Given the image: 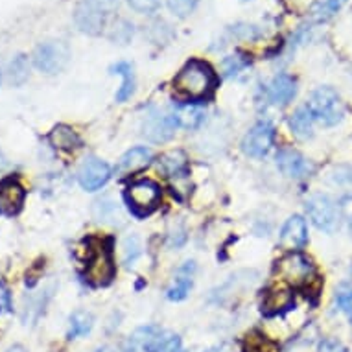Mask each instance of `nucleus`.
<instances>
[{"label":"nucleus","mask_w":352,"mask_h":352,"mask_svg":"<svg viewBox=\"0 0 352 352\" xmlns=\"http://www.w3.org/2000/svg\"><path fill=\"white\" fill-rule=\"evenodd\" d=\"M214 85H216V76H214L210 65H207L205 61H197V59L186 63L173 80L175 91L181 96L190 100H203L210 96Z\"/></svg>","instance_id":"1"},{"label":"nucleus","mask_w":352,"mask_h":352,"mask_svg":"<svg viewBox=\"0 0 352 352\" xmlns=\"http://www.w3.org/2000/svg\"><path fill=\"white\" fill-rule=\"evenodd\" d=\"M129 345H131V351H140L144 352H181L183 346H181L179 336H173L164 332L159 327H142L131 336L129 340Z\"/></svg>","instance_id":"2"},{"label":"nucleus","mask_w":352,"mask_h":352,"mask_svg":"<svg viewBox=\"0 0 352 352\" xmlns=\"http://www.w3.org/2000/svg\"><path fill=\"white\" fill-rule=\"evenodd\" d=\"M308 109L314 115V118H318L324 126H336L345 116L343 102L334 89H330V87H319L310 98Z\"/></svg>","instance_id":"3"},{"label":"nucleus","mask_w":352,"mask_h":352,"mask_svg":"<svg viewBox=\"0 0 352 352\" xmlns=\"http://www.w3.org/2000/svg\"><path fill=\"white\" fill-rule=\"evenodd\" d=\"M70 59L69 45L65 41L50 39L41 43L34 52V65L45 74H58Z\"/></svg>","instance_id":"4"},{"label":"nucleus","mask_w":352,"mask_h":352,"mask_svg":"<svg viewBox=\"0 0 352 352\" xmlns=\"http://www.w3.org/2000/svg\"><path fill=\"white\" fill-rule=\"evenodd\" d=\"M85 277L93 286H107L115 277V264L111 249L104 242H94L89 260H87Z\"/></svg>","instance_id":"5"},{"label":"nucleus","mask_w":352,"mask_h":352,"mask_svg":"<svg viewBox=\"0 0 352 352\" xmlns=\"http://www.w3.org/2000/svg\"><path fill=\"white\" fill-rule=\"evenodd\" d=\"M306 210H308V216L312 219V223L318 227L319 231L334 232L340 227V207L332 197L323 196V194L310 197L308 203H306Z\"/></svg>","instance_id":"6"},{"label":"nucleus","mask_w":352,"mask_h":352,"mask_svg":"<svg viewBox=\"0 0 352 352\" xmlns=\"http://www.w3.org/2000/svg\"><path fill=\"white\" fill-rule=\"evenodd\" d=\"M177 126H179V120L175 113L151 107L142 122V135L151 142H166L172 139Z\"/></svg>","instance_id":"7"},{"label":"nucleus","mask_w":352,"mask_h":352,"mask_svg":"<svg viewBox=\"0 0 352 352\" xmlns=\"http://www.w3.org/2000/svg\"><path fill=\"white\" fill-rule=\"evenodd\" d=\"M278 278L292 286H305L312 280L314 264L300 253H288L275 266Z\"/></svg>","instance_id":"8"},{"label":"nucleus","mask_w":352,"mask_h":352,"mask_svg":"<svg viewBox=\"0 0 352 352\" xmlns=\"http://www.w3.org/2000/svg\"><path fill=\"white\" fill-rule=\"evenodd\" d=\"M126 197L129 207L133 208L135 212L148 214L157 207V203L161 199V188L150 179L137 181L127 188Z\"/></svg>","instance_id":"9"},{"label":"nucleus","mask_w":352,"mask_h":352,"mask_svg":"<svg viewBox=\"0 0 352 352\" xmlns=\"http://www.w3.org/2000/svg\"><path fill=\"white\" fill-rule=\"evenodd\" d=\"M273 139H275V127H273L272 122H258L256 126L245 135V139L242 142L243 151L248 153L249 157H264L270 151L273 144Z\"/></svg>","instance_id":"10"},{"label":"nucleus","mask_w":352,"mask_h":352,"mask_svg":"<svg viewBox=\"0 0 352 352\" xmlns=\"http://www.w3.org/2000/svg\"><path fill=\"white\" fill-rule=\"evenodd\" d=\"M109 166H107L104 161L94 159V157L87 159V161L81 164L80 172H78V181H80V185L89 192L100 190V188L109 181Z\"/></svg>","instance_id":"11"},{"label":"nucleus","mask_w":352,"mask_h":352,"mask_svg":"<svg viewBox=\"0 0 352 352\" xmlns=\"http://www.w3.org/2000/svg\"><path fill=\"white\" fill-rule=\"evenodd\" d=\"M26 190L24 186L13 177L0 181V214L4 216H15L23 208Z\"/></svg>","instance_id":"12"},{"label":"nucleus","mask_w":352,"mask_h":352,"mask_svg":"<svg viewBox=\"0 0 352 352\" xmlns=\"http://www.w3.org/2000/svg\"><path fill=\"white\" fill-rule=\"evenodd\" d=\"M105 13L87 4L85 0H80V4L76 6L74 12V23L80 28V32L87 35H98L105 26Z\"/></svg>","instance_id":"13"},{"label":"nucleus","mask_w":352,"mask_h":352,"mask_svg":"<svg viewBox=\"0 0 352 352\" xmlns=\"http://www.w3.org/2000/svg\"><path fill=\"white\" fill-rule=\"evenodd\" d=\"M277 166L284 175L294 177V179H302L314 170L312 164L306 161L299 151L292 150V148H284V150L278 151Z\"/></svg>","instance_id":"14"},{"label":"nucleus","mask_w":352,"mask_h":352,"mask_svg":"<svg viewBox=\"0 0 352 352\" xmlns=\"http://www.w3.org/2000/svg\"><path fill=\"white\" fill-rule=\"evenodd\" d=\"M153 159V153H151L148 148H131V150L124 153L120 157V161L116 164V173L118 175H127V173H135L146 168Z\"/></svg>","instance_id":"15"},{"label":"nucleus","mask_w":352,"mask_h":352,"mask_svg":"<svg viewBox=\"0 0 352 352\" xmlns=\"http://www.w3.org/2000/svg\"><path fill=\"white\" fill-rule=\"evenodd\" d=\"M306 238H308L306 221L300 216H292L280 231V245L288 249H297L305 245Z\"/></svg>","instance_id":"16"},{"label":"nucleus","mask_w":352,"mask_h":352,"mask_svg":"<svg viewBox=\"0 0 352 352\" xmlns=\"http://www.w3.org/2000/svg\"><path fill=\"white\" fill-rule=\"evenodd\" d=\"M297 94V83L292 76L278 74L270 85L267 96L275 105H288Z\"/></svg>","instance_id":"17"},{"label":"nucleus","mask_w":352,"mask_h":352,"mask_svg":"<svg viewBox=\"0 0 352 352\" xmlns=\"http://www.w3.org/2000/svg\"><path fill=\"white\" fill-rule=\"evenodd\" d=\"M48 140L50 144L56 148V150L61 151H74L76 148L81 146V139L78 137L74 129L69 126H56L48 135Z\"/></svg>","instance_id":"18"},{"label":"nucleus","mask_w":352,"mask_h":352,"mask_svg":"<svg viewBox=\"0 0 352 352\" xmlns=\"http://www.w3.org/2000/svg\"><path fill=\"white\" fill-rule=\"evenodd\" d=\"M111 74H118L122 78V85L116 93V100L118 102H126L127 98H131V94L135 93V74L133 67L126 61H120L111 67Z\"/></svg>","instance_id":"19"},{"label":"nucleus","mask_w":352,"mask_h":352,"mask_svg":"<svg viewBox=\"0 0 352 352\" xmlns=\"http://www.w3.org/2000/svg\"><path fill=\"white\" fill-rule=\"evenodd\" d=\"M194 270H196L194 262H186L185 266L181 267L179 277L175 278V283L172 284V288L168 289V299H170V300H183L186 295L190 294L192 273H194Z\"/></svg>","instance_id":"20"},{"label":"nucleus","mask_w":352,"mask_h":352,"mask_svg":"<svg viewBox=\"0 0 352 352\" xmlns=\"http://www.w3.org/2000/svg\"><path fill=\"white\" fill-rule=\"evenodd\" d=\"M289 127L295 137L306 140L314 135V115L308 107H300L289 118Z\"/></svg>","instance_id":"21"},{"label":"nucleus","mask_w":352,"mask_h":352,"mask_svg":"<svg viewBox=\"0 0 352 352\" xmlns=\"http://www.w3.org/2000/svg\"><path fill=\"white\" fill-rule=\"evenodd\" d=\"M159 170L166 177H181L186 173V157L181 151H170L161 157L159 161Z\"/></svg>","instance_id":"22"},{"label":"nucleus","mask_w":352,"mask_h":352,"mask_svg":"<svg viewBox=\"0 0 352 352\" xmlns=\"http://www.w3.org/2000/svg\"><path fill=\"white\" fill-rule=\"evenodd\" d=\"M294 305V295L288 289H272L270 294L266 295V299H264V305H262V310L266 314H278L289 308V306Z\"/></svg>","instance_id":"23"},{"label":"nucleus","mask_w":352,"mask_h":352,"mask_svg":"<svg viewBox=\"0 0 352 352\" xmlns=\"http://www.w3.org/2000/svg\"><path fill=\"white\" fill-rule=\"evenodd\" d=\"M94 319L89 312H74L72 318H70V329H69V338L74 340V338H81V336H87L91 330H93Z\"/></svg>","instance_id":"24"},{"label":"nucleus","mask_w":352,"mask_h":352,"mask_svg":"<svg viewBox=\"0 0 352 352\" xmlns=\"http://www.w3.org/2000/svg\"><path fill=\"white\" fill-rule=\"evenodd\" d=\"M242 352H278L277 345L260 332H251L243 340Z\"/></svg>","instance_id":"25"},{"label":"nucleus","mask_w":352,"mask_h":352,"mask_svg":"<svg viewBox=\"0 0 352 352\" xmlns=\"http://www.w3.org/2000/svg\"><path fill=\"white\" fill-rule=\"evenodd\" d=\"M30 76V63L28 58L24 54H19L13 58V61L10 63V80H12L13 85H23L24 81L28 80Z\"/></svg>","instance_id":"26"},{"label":"nucleus","mask_w":352,"mask_h":352,"mask_svg":"<svg viewBox=\"0 0 352 352\" xmlns=\"http://www.w3.org/2000/svg\"><path fill=\"white\" fill-rule=\"evenodd\" d=\"M343 2H345V0H321V2H318V4L314 6V17H316V21H327V19L332 17L334 13H338V10L343 6Z\"/></svg>","instance_id":"27"},{"label":"nucleus","mask_w":352,"mask_h":352,"mask_svg":"<svg viewBox=\"0 0 352 352\" xmlns=\"http://www.w3.org/2000/svg\"><path fill=\"white\" fill-rule=\"evenodd\" d=\"M175 115H177L179 126H185V127H197L203 120V111L197 109V107H190V105L181 107Z\"/></svg>","instance_id":"28"},{"label":"nucleus","mask_w":352,"mask_h":352,"mask_svg":"<svg viewBox=\"0 0 352 352\" xmlns=\"http://www.w3.org/2000/svg\"><path fill=\"white\" fill-rule=\"evenodd\" d=\"M245 67H249V59L242 58V56H229V58L223 59V65H221L227 78L240 74Z\"/></svg>","instance_id":"29"},{"label":"nucleus","mask_w":352,"mask_h":352,"mask_svg":"<svg viewBox=\"0 0 352 352\" xmlns=\"http://www.w3.org/2000/svg\"><path fill=\"white\" fill-rule=\"evenodd\" d=\"M336 302L352 321V286H349V284L340 286L336 292Z\"/></svg>","instance_id":"30"},{"label":"nucleus","mask_w":352,"mask_h":352,"mask_svg":"<svg viewBox=\"0 0 352 352\" xmlns=\"http://www.w3.org/2000/svg\"><path fill=\"white\" fill-rule=\"evenodd\" d=\"M140 254V240L139 236H127L124 240V262L126 266H131Z\"/></svg>","instance_id":"31"},{"label":"nucleus","mask_w":352,"mask_h":352,"mask_svg":"<svg viewBox=\"0 0 352 352\" xmlns=\"http://www.w3.org/2000/svg\"><path fill=\"white\" fill-rule=\"evenodd\" d=\"M197 0H168V8H170V12L173 15H177V17H186V15H190L194 12V8H196Z\"/></svg>","instance_id":"32"},{"label":"nucleus","mask_w":352,"mask_h":352,"mask_svg":"<svg viewBox=\"0 0 352 352\" xmlns=\"http://www.w3.org/2000/svg\"><path fill=\"white\" fill-rule=\"evenodd\" d=\"M133 37V24L126 23V21H120V23L115 26V32H113V39L120 45H126L127 41Z\"/></svg>","instance_id":"33"},{"label":"nucleus","mask_w":352,"mask_h":352,"mask_svg":"<svg viewBox=\"0 0 352 352\" xmlns=\"http://www.w3.org/2000/svg\"><path fill=\"white\" fill-rule=\"evenodd\" d=\"M127 2L139 13H153L161 4V0H127Z\"/></svg>","instance_id":"34"},{"label":"nucleus","mask_w":352,"mask_h":352,"mask_svg":"<svg viewBox=\"0 0 352 352\" xmlns=\"http://www.w3.org/2000/svg\"><path fill=\"white\" fill-rule=\"evenodd\" d=\"M85 2L96 8V10H100L102 13H105V15H109L111 12H115L116 8H118L120 0H85Z\"/></svg>","instance_id":"35"},{"label":"nucleus","mask_w":352,"mask_h":352,"mask_svg":"<svg viewBox=\"0 0 352 352\" xmlns=\"http://www.w3.org/2000/svg\"><path fill=\"white\" fill-rule=\"evenodd\" d=\"M319 352H346V349L338 340H323L319 345Z\"/></svg>","instance_id":"36"},{"label":"nucleus","mask_w":352,"mask_h":352,"mask_svg":"<svg viewBox=\"0 0 352 352\" xmlns=\"http://www.w3.org/2000/svg\"><path fill=\"white\" fill-rule=\"evenodd\" d=\"M6 352H28V351H26L23 345H13V346H10Z\"/></svg>","instance_id":"37"},{"label":"nucleus","mask_w":352,"mask_h":352,"mask_svg":"<svg viewBox=\"0 0 352 352\" xmlns=\"http://www.w3.org/2000/svg\"><path fill=\"white\" fill-rule=\"evenodd\" d=\"M96 352H116L113 346H102V349H98Z\"/></svg>","instance_id":"38"},{"label":"nucleus","mask_w":352,"mask_h":352,"mask_svg":"<svg viewBox=\"0 0 352 352\" xmlns=\"http://www.w3.org/2000/svg\"><path fill=\"white\" fill-rule=\"evenodd\" d=\"M0 81H2V72H0Z\"/></svg>","instance_id":"39"},{"label":"nucleus","mask_w":352,"mask_h":352,"mask_svg":"<svg viewBox=\"0 0 352 352\" xmlns=\"http://www.w3.org/2000/svg\"><path fill=\"white\" fill-rule=\"evenodd\" d=\"M351 232H352V221H351Z\"/></svg>","instance_id":"40"},{"label":"nucleus","mask_w":352,"mask_h":352,"mask_svg":"<svg viewBox=\"0 0 352 352\" xmlns=\"http://www.w3.org/2000/svg\"><path fill=\"white\" fill-rule=\"evenodd\" d=\"M351 272H352V270H351Z\"/></svg>","instance_id":"41"}]
</instances>
